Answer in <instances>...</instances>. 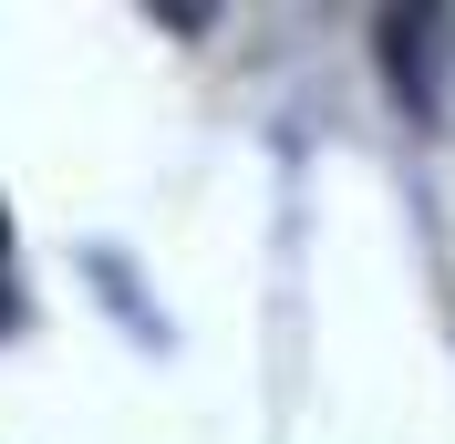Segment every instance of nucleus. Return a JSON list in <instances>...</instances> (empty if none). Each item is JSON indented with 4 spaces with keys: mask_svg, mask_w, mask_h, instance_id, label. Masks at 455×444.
<instances>
[{
    "mask_svg": "<svg viewBox=\"0 0 455 444\" xmlns=\"http://www.w3.org/2000/svg\"><path fill=\"white\" fill-rule=\"evenodd\" d=\"M0 249H11V218H0Z\"/></svg>",
    "mask_w": 455,
    "mask_h": 444,
    "instance_id": "1",
    "label": "nucleus"
}]
</instances>
